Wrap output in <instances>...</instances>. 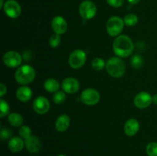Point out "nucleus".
<instances>
[{
	"label": "nucleus",
	"mask_w": 157,
	"mask_h": 156,
	"mask_svg": "<svg viewBox=\"0 0 157 156\" xmlns=\"http://www.w3.org/2000/svg\"><path fill=\"white\" fill-rule=\"evenodd\" d=\"M134 44L131 38L125 35H119L115 38L113 50L120 58H127L133 54Z\"/></svg>",
	"instance_id": "1"
},
{
	"label": "nucleus",
	"mask_w": 157,
	"mask_h": 156,
	"mask_svg": "<svg viewBox=\"0 0 157 156\" xmlns=\"http://www.w3.org/2000/svg\"><path fill=\"white\" fill-rule=\"evenodd\" d=\"M36 73L35 69L28 64L18 67L15 73V80L21 85H26L33 82Z\"/></svg>",
	"instance_id": "2"
},
{
	"label": "nucleus",
	"mask_w": 157,
	"mask_h": 156,
	"mask_svg": "<svg viewBox=\"0 0 157 156\" xmlns=\"http://www.w3.org/2000/svg\"><path fill=\"white\" fill-rule=\"evenodd\" d=\"M106 70L109 75L114 78H121L124 76L126 70L125 63L121 58L113 57L107 61Z\"/></svg>",
	"instance_id": "3"
},
{
	"label": "nucleus",
	"mask_w": 157,
	"mask_h": 156,
	"mask_svg": "<svg viewBox=\"0 0 157 156\" xmlns=\"http://www.w3.org/2000/svg\"><path fill=\"white\" fill-rule=\"evenodd\" d=\"M124 21L118 16L110 17L107 23V32L111 37H117L123 31Z\"/></svg>",
	"instance_id": "4"
},
{
	"label": "nucleus",
	"mask_w": 157,
	"mask_h": 156,
	"mask_svg": "<svg viewBox=\"0 0 157 156\" xmlns=\"http://www.w3.org/2000/svg\"><path fill=\"white\" fill-rule=\"evenodd\" d=\"M86 60H87V55L85 52L81 49H77L72 51L70 54L68 63L71 68L77 70L81 68L84 65Z\"/></svg>",
	"instance_id": "5"
},
{
	"label": "nucleus",
	"mask_w": 157,
	"mask_h": 156,
	"mask_svg": "<svg viewBox=\"0 0 157 156\" xmlns=\"http://www.w3.org/2000/svg\"><path fill=\"white\" fill-rule=\"evenodd\" d=\"M81 101L87 106H94L99 102L101 95L99 92L94 88L84 90L81 95Z\"/></svg>",
	"instance_id": "6"
},
{
	"label": "nucleus",
	"mask_w": 157,
	"mask_h": 156,
	"mask_svg": "<svg viewBox=\"0 0 157 156\" xmlns=\"http://www.w3.org/2000/svg\"><path fill=\"white\" fill-rule=\"evenodd\" d=\"M79 13L84 19H91L97 14L96 6L93 2L90 0H85L80 5Z\"/></svg>",
	"instance_id": "7"
},
{
	"label": "nucleus",
	"mask_w": 157,
	"mask_h": 156,
	"mask_svg": "<svg viewBox=\"0 0 157 156\" xmlns=\"http://www.w3.org/2000/svg\"><path fill=\"white\" fill-rule=\"evenodd\" d=\"M2 60L6 67L9 68H15L18 67V66L21 64L22 58L18 52L15 50H9L5 54Z\"/></svg>",
	"instance_id": "8"
},
{
	"label": "nucleus",
	"mask_w": 157,
	"mask_h": 156,
	"mask_svg": "<svg viewBox=\"0 0 157 156\" xmlns=\"http://www.w3.org/2000/svg\"><path fill=\"white\" fill-rule=\"evenodd\" d=\"M3 10L7 16L11 18H16L20 16L21 12L19 3L15 0H8L5 2Z\"/></svg>",
	"instance_id": "9"
},
{
	"label": "nucleus",
	"mask_w": 157,
	"mask_h": 156,
	"mask_svg": "<svg viewBox=\"0 0 157 156\" xmlns=\"http://www.w3.org/2000/svg\"><path fill=\"white\" fill-rule=\"evenodd\" d=\"M153 102V96L149 93L145 91L140 92L138 93L134 98L133 103L137 108L145 109L150 106Z\"/></svg>",
	"instance_id": "10"
},
{
	"label": "nucleus",
	"mask_w": 157,
	"mask_h": 156,
	"mask_svg": "<svg viewBox=\"0 0 157 156\" xmlns=\"http://www.w3.org/2000/svg\"><path fill=\"white\" fill-rule=\"evenodd\" d=\"M50 102L47 98L39 96L34 100L33 109L36 113L43 115L47 113L50 110Z\"/></svg>",
	"instance_id": "11"
},
{
	"label": "nucleus",
	"mask_w": 157,
	"mask_h": 156,
	"mask_svg": "<svg viewBox=\"0 0 157 156\" xmlns=\"http://www.w3.org/2000/svg\"><path fill=\"white\" fill-rule=\"evenodd\" d=\"M52 28L55 34L61 35L67 30V21L62 16H55L52 21Z\"/></svg>",
	"instance_id": "12"
},
{
	"label": "nucleus",
	"mask_w": 157,
	"mask_h": 156,
	"mask_svg": "<svg viewBox=\"0 0 157 156\" xmlns=\"http://www.w3.org/2000/svg\"><path fill=\"white\" fill-rule=\"evenodd\" d=\"M61 87L65 93L72 94V93H75L78 91L80 88V83L75 78L67 77L63 80L62 84H61Z\"/></svg>",
	"instance_id": "13"
},
{
	"label": "nucleus",
	"mask_w": 157,
	"mask_h": 156,
	"mask_svg": "<svg viewBox=\"0 0 157 156\" xmlns=\"http://www.w3.org/2000/svg\"><path fill=\"white\" fill-rule=\"evenodd\" d=\"M25 148L29 152L31 153H37L40 151L41 147V144L38 138L36 136H30L29 139H25Z\"/></svg>",
	"instance_id": "14"
},
{
	"label": "nucleus",
	"mask_w": 157,
	"mask_h": 156,
	"mask_svg": "<svg viewBox=\"0 0 157 156\" xmlns=\"http://www.w3.org/2000/svg\"><path fill=\"white\" fill-rule=\"evenodd\" d=\"M140 123L136 119H130L124 125V132L128 136H133L139 132Z\"/></svg>",
	"instance_id": "15"
},
{
	"label": "nucleus",
	"mask_w": 157,
	"mask_h": 156,
	"mask_svg": "<svg viewBox=\"0 0 157 156\" xmlns=\"http://www.w3.org/2000/svg\"><path fill=\"white\" fill-rule=\"evenodd\" d=\"M8 145H9V150L12 152L17 153L21 151L25 145V142L22 138L15 136L9 140Z\"/></svg>",
	"instance_id": "16"
},
{
	"label": "nucleus",
	"mask_w": 157,
	"mask_h": 156,
	"mask_svg": "<svg viewBox=\"0 0 157 156\" xmlns=\"http://www.w3.org/2000/svg\"><path fill=\"white\" fill-rule=\"evenodd\" d=\"M32 89L27 86H21L18 88L16 91V97L21 102H28L32 99Z\"/></svg>",
	"instance_id": "17"
},
{
	"label": "nucleus",
	"mask_w": 157,
	"mask_h": 156,
	"mask_svg": "<svg viewBox=\"0 0 157 156\" xmlns=\"http://www.w3.org/2000/svg\"><path fill=\"white\" fill-rule=\"evenodd\" d=\"M70 117L67 114H62L58 116L55 122V128L57 131L61 132H65L70 125Z\"/></svg>",
	"instance_id": "18"
},
{
	"label": "nucleus",
	"mask_w": 157,
	"mask_h": 156,
	"mask_svg": "<svg viewBox=\"0 0 157 156\" xmlns=\"http://www.w3.org/2000/svg\"><path fill=\"white\" fill-rule=\"evenodd\" d=\"M44 87L45 90L49 93H55L58 91L60 88V84L58 80L53 78H49L46 80L44 84Z\"/></svg>",
	"instance_id": "19"
},
{
	"label": "nucleus",
	"mask_w": 157,
	"mask_h": 156,
	"mask_svg": "<svg viewBox=\"0 0 157 156\" xmlns=\"http://www.w3.org/2000/svg\"><path fill=\"white\" fill-rule=\"evenodd\" d=\"M8 120L11 125L14 127H20L23 124V117L17 113H10L8 116Z\"/></svg>",
	"instance_id": "20"
},
{
	"label": "nucleus",
	"mask_w": 157,
	"mask_h": 156,
	"mask_svg": "<svg viewBox=\"0 0 157 156\" xmlns=\"http://www.w3.org/2000/svg\"><path fill=\"white\" fill-rule=\"evenodd\" d=\"M124 24L127 26H134L138 23V17L135 14L130 13L124 17Z\"/></svg>",
	"instance_id": "21"
},
{
	"label": "nucleus",
	"mask_w": 157,
	"mask_h": 156,
	"mask_svg": "<svg viewBox=\"0 0 157 156\" xmlns=\"http://www.w3.org/2000/svg\"><path fill=\"white\" fill-rule=\"evenodd\" d=\"M91 66L94 70L100 71V70H102L104 68V67H106V64L102 58H96L92 61Z\"/></svg>",
	"instance_id": "22"
},
{
	"label": "nucleus",
	"mask_w": 157,
	"mask_h": 156,
	"mask_svg": "<svg viewBox=\"0 0 157 156\" xmlns=\"http://www.w3.org/2000/svg\"><path fill=\"white\" fill-rule=\"evenodd\" d=\"M66 99V95L65 92L61 91V90H58V91L55 92V94L53 96V101L56 104H61L65 101Z\"/></svg>",
	"instance_id": "23"
},
{
	"label": "nucleus",
	"mask_w": 157,
	"mask_h": 156,
	"mask_svg": "<svg viewBox=\"0 0 157 156\" xmlns=\"http://www.w3.org/2000/svg\"><path fill=\"white\" fill-rule=\"evenodd\" d=\"M18 132H19L20 137L22 138L25 140L32 136V129L28 125H21Z\"/></svg>",
	"instance_id": "24"
},
{
	"label": "nucleus",
	"mask_w": 157,
	"mask_h": 156,
	"mask_svg": "<svg viewBox=\"0 0 157 156\" xmlns=\"http://www.w3.org/2000/svg\"><path fill=\"white\" fill-rule=\"evenodd\" d=\"M9 106L4 99H0V117L3 118L7 116L9 113Z\"/></svg>",
	"instance_id": "25"
},
{
	"label": "nucleus",
	"mask_w": 157,
	"mask_h": 156,
	"mask_svg": "<svg viewBox=\"0 0 157 156\" xmlns=\"http://www.w3.org/2000/svg\"><path fill=\"white\" fill-rule=\"evenodd\" d=\"M146 151L148 156H157V142H150L147 145Z\"/></svg>",
	"instance_id": "26"
},
{
	"label": "nucleus",
	"mask_w": 157,
	"mask_h": 156,
	"mask_svg": "<svg viewBox=\"0 0 157 156\" xmlns=\"http://www.w3.org/2000/svg\"><path fill=\"white\" fill-rule=\"evenodd\" d=\"M131 65L133 68L138 69L141 67L144 64V58L140 55H134L133 58H131Z\"/></svg>",
	"instance_id": "27"
},
{
	"label": "nucleus",
	"mask_w": 157,
	"mask_h": 156,
	"mask_svg": "<svg viewBox=\"0 0 157 156\" xmlns=\"http://www.w3.org/2000/svg\"><path fill=\"white\" fill-rule=\"evenodd\" d=\"M61 41V36L59 35H58V34H54L49 38V44L53 48H56V47H58L60 45Z\"/></svg>",
	"instance_id": "28"
},
{
	"label": "nucleus",
	"mask_w": 157,
	"mask_h": 156,
	"mask_svg": "<svg viewBox=\"0 0 157 156\" xmlns=\"http://www.w3.org/2000/svg\"><path fill=\"white\" fill-rule=\"evenodd\" d=\"M124 0H107V3L113 8H119L124 4Z\"/></svg>",
	"instance_id": "29"
},
{
	"label": "nucleus",
	"mask_w": 157,
	"mask_h": 156,
	"mask_svg": "<svg viewBox=\"0 0 157 156\" xmlns=\"http://www.w3.org/2000/svg\"><path fill=\"white\" fill-rule=\"evenodd\" d=\"M11 131L8 128H2L1 132H0V136H1L2 140L8 139L11 136Z\"/></svg>",
	"instance_id": "30"
},
{
	"label": "nucleus",
	"mask_w": 157,
	"mask_h": 156,
	"mask_svg": "<svg viewBox=\"0 0 157 156\" xmlns=\"http://www.w3.org/2000/svg\"><path fill=\"white\" fill-rule=\"evenodd\" d=\"M6 92H7V87H6V86L4 84H0V96H1V97H2L6 94Z\"/></svg>",
	"instance_id": "31"
},
{
	"label": "nucleus",
	"mask_w": 157,
	"mask_h": 156,
	"mask_svg": "<svg viewBox=\"0 0 157 156\" xmlns=\"http://www.w3.org/2000/svg\"><path fill=\"white\" fill-rule=\"evenodd\" d=\"M127 1L130 3H131V4H137L140 0H127Z\"/></svg>",
	"instance_id": "32"
},
{
	"label": "nucleus",
	"mask_w": 157,
	"mask_h": 156,
	"mask_svg": "<svg viewBox=\"0 0 157 156\" xmlns=\"http://www.w3.org/2000/svg\"><path fill=\"white\" fill-rule=\"evenodd\" d=\"M153 102L157 105V94H155L154 96H153Z\"/></svg>",
	"instance_id": "33"
},
{
	"label": "nucleus",
	"mask_w": 157,
	"mask_h": 156,
	"mask_svg": "<svg viewBox=\"0 0 157 156\" xmlns=\"http://www.w3.org/2000/svg\"><path fill=\"white\" fill-rule=\"evenodd\" d=\"M4 0H0V9H3V6H4Z\"/></svg>",
	"instance_id": "34"
},
{
	"label": "nucleus",
	"mask_w": 157,
	"mask_h": 156,
	"mask_svg": "<svg viewBox=\"0 0 157 156\" xmlns=\"http://www.w3.org/2000/svg\"><path fill=\"white\" fill-rule=\"evenodd\" d=\"M58 156H66L65 154H58Z\"/></svg>",
	"instance_id": "35"
}]
</instances>
